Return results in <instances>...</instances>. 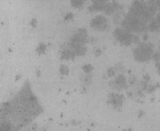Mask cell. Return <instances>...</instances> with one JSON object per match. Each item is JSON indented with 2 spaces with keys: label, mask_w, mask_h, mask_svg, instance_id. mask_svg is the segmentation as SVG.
Wrapping results in <instances>:
<instances>
[{
  "label": "cell",
  "mask_w": 160,
  "mask_h": 131,
  "mask_svg": "<svg viewBox=\"0 0 160 131\" xmlns=\"http://www.w3.org/2000/svg\"><path fill=\"white\" fill-rule=\"evenodd\" d=\"M3 122L12 119L11 130L30 123L41 111L38 100L28 85L23 87L11 102L3 106Z\"/></svg>",
  "instance_id": "cell-1"
},
{
  "label": "cell",
  "mask_w": 160,
  "mask_h": 131,
  "mask_svg": "<svg viewBox=\"0 0 160 131\" xmlns=\"http://www.w3.org/2000/svg\"><path fill=\"white\" fill-rule=\"evenodd\" d=\"M121 27L135 34H141L148 32V22L128 13L123 17Z\"/></svg>",
  "instance_id": "cell-2"
},
{
  "label": "cell",
  "mask_w": 160,
  "mask_h": 131,
  "mask_svg": "<svg viewBox=\"0 0 160 131\" xmlns=\"http://www.w3.org/2000/svg\"><path fill=\"white\" fill-rule=\"evenodd\" d=\"M154 52V47L152 43L147 41L140 42L133 50V56L137 62L145 63L152 59Z\"/></svg>",
  "instance_id": "cell-3"
},
{
  "label": "cell",
  "mask_w": 160,
  "mask_h": 131,
  "mask_svg": "<svg viewBox=\"0 0 160 131\" xmlns=\"http://www.w3.org/2000/svg\"><path fill=\"white\" fill-rule=\"evenodd\" d=\"M112 35L116 42L122 46L128 47L140 43V38L137 34L131 32L122 27L116 28Z\"/></svg>",
  "instance_id": "cell-4"
},
{
  "label": "cell",
  "mask_w": 160,
  "mask_h": 131,
  "mask_svg": "<svg viewBox=\"0 0 160 131\" xmlns=\"http://www.w3.org/2000/svg\"><path fill=\"white\" fill-rule=\"evenodd\" d=\"M128 13L148 23L154 17L150 14L147 2L144 0H133L129 7Z\"/></svg>",
  "instance_id": "cell-5"
},
{
  "label": "cell",
  "mask_w": 160,
  "mask_h": 131,
  "mask_svg": "<svg viewBox=\"0 0 160 131\" xmlns=\"http://www.w3.org/2000/svg\"><path fill=\"white\" fill-rule=\"evenodd\" d=\"M88 41V36L87 31L84 28H80L71 38L69 41V47L72 49L78 46L86 45Z\"/></svg>",
  "instance_id": "cell-6"
},
{
  "label": "cell",
  "mask_w": 160,
  "mask_h": 131,
  "mask_svg": "<svg viewBox=\"0 0 160 131\" xmlns=\"http://www.w3.org/2000/svg\"><path fill=\"white\" fill-rule=\"evenodd\" d=\"M90 25L93 30L99 32H103L108 28V21L103 14H98L90 20Z\"/></svg>",
  "instance_id": "cell-7"
},
{
  "label": "cell",
  "mask_w": 160,
  "mask_h": 131,
  "mask_svg": "<svg viewBox=\"0 0 160 131\" xmlns=\"http://www.w3.org/2000/svg\"><path fill=\"white\" fill-rule=\"evenodd\" d=\"M123 7L116 0L109 1L105 6L103 13L107 16H113L116 13L123 11Z\"/></svg>",
  "instance_id": "cell-8"
},
{
  "label": "cell",
  "mask_w": 160,
  "mask_h": 131,
  "mask_svg": "<svg viewBox=\"0 0 160 131\" xmlns=\"http://www.w3.org/2000/svg\"><path fill=\"white\" fill-rule=\"evenodd\" d=\"M124 102V97L122 94L111 93L108 97V103L114 109H120Z\"/></svg>",
  "instance_id": "cell-9"
},
{
  "label": "cell",
  "mask_w": 160,
  "mask_h": 131,
  "mask_svg": "<svg viewBox=\"0 0 160 131\" xmlns=\"http://www.w3.org/2000/svg\"><path fill=\"white\" fill-rule=\"evenodd\" d=\"M109 85L115 90H123L127 88V79L123 74H119L114 79L109 83Z\"/></svg>",
  "instance_id": "cell-10"
},
{
  "label": "cell",
  "mask_w": 160,
  "mask_h": 131,
  "mask_svg": "<svg viewBox=\"0 0 160 131\" xmlns=\"http://www.w3.org/2000/svg\"><path fill=\"white\" fill-rule=\"evenodd\" d=\"M108 2L109 0H92L91 4L88 8V11L91 13L103 11Z\"/></svg>",
  "instance_id": "cell-11"
},
{
  "label": "cell",
  "mask_w": 160,
  "mask_h": 131,
  "mask_svg": "<svg viewBox=\"0 0 160 131\" xmlns=\"http://www.w3.org/2000/svg\"><path fill=\"white\" fill-rule=\"evenodd\" d=\"M76 56L75 53L73 50H72V49L70 47L68 49H65L63 50L61 53V59L63 60H72L75 59V57Z\"/></svg>",
  "instance_id": "cell-12"
},
{
  "label": "cell",
  "mask_w": 160,
  "mask_h": 131,
  "mask_svg": "<svg viewBox=\"0 0 160 131\" xmlns=\"http://www.w3.org/2000/svg\"><path fill=\"white\" fill-rule=\"evenodd\" d=\"M146 2L150 14L153 17H155L156 13L159 11L156 0H147Z\"/></svg>",
  "instance_id": "cell-13"
},
{
  "label": "cell",
  "mask_w": 160,
  "mask_h": 131,
  "mask_svg": "<svg viewBox=\"0 0 160 131\" xmlns=\"http://www.w3.org/2000/svg\"><path fill=\"white\" fill-rule=\"evenodd\" d=\"M148 31L150 32H160V26L155 17L152 18L148 23Z\"/></svg>",
  "instance_id": "cell-14"
},
{
  "label": "cell",
  "mask_w": 160,
  "mask_h": 131,
  "mask_svg": "<svg viewBox=\"0 0 160 131\" xmlns=\"http://www.w3.org/2000/svg\"><path fill=\"white\" fill-rule=\"evenodd\" d=\"M72 49L74 51L76 56H83L86 55L87 52V48L86 45L78 46L75 48H72Z\"/></svg>",
  "instance_id": "cell-15"
},
{
  "label": "cell",
  "mask_w": 160,
  "mask_h": 131,
  "mask_svg": "<svg viewBox=\"0 0 160 131\" xmlns=\"http://www.w3.org/2000/svg\"><path fill=\"white\" fill-rule=\"evenodd\" d=\"M87 0H71V5L75 9H81L85 5Z\"/></svg>",
  "instance_id": "cell-16"
},
{
  "label": "cell",
  "mask_w": 160,
  "mask_h": 131,
  "mask_svg": "<svg viewBox=\"0 0 160 131\" xmlns=\"http://www.w3.org/2000/svg\"><path fill=\"white\" fill-rule=\"evenodd\" d=\"M82 70L85 74H90V73H92V71L93 70V67L92 65H91L90 64H85L82 67Z\"/></svg>",
  "instance_id": "cell-17"
},
{
  "label": "cell",
  "mask_w": 160,
  "mask_h": 131,
  "mask_svg": "<svg viewBox=\"0 0 160 131\" xmlns=\"http://www.w3.org/2000/svg\"><path fill=\"white\" fill-rule=\"evenodd\" d=\"M60 71L61 74L64 75V76H66V75H68L69 74V68H68V67L67 66L62 65V66L60 67Z\"/></svg>",
  "instance_id": "cell-18"
},
{
  "label": "cell",
  "mask_w": 160,
  "mask_h": 131,
  "mask_svg": "<svg viewBox=\"0 0 160 131\" xmlns=\"http://www.w3.org/2000/svg\"><path fill=\"white\" fill-rule=\"evenodd\" d=\"M152 60L155 62H157L160 60V51L158 50V51H155L153 56H152Z\"/></svg>",
  "instance_id": "cell-19"
},
{
  "label": "cell",
  "mask_w": 160,
  "mask_h": 131,
  "mask_svg": "<svg viewBox=\"0 0 160 131\" xmlns=\"http://www.w3.org/2000/svg\"><path fill=\"white\" fill-rule=\"evenodd\" d=\"M116 71V69L115 68H110L107 70V76L108 77H112L114 76Z\"/></svg>",
  "instance_id": "cell-20"
},
{
  "label": "cell",
  "mask_w": 160,
  "mask_h": 131,
  "mask_svg": "<svg viewBox=\"0 0 160 131\" xmlns=\"http://www.w3.org/2000/svg\"><path fill=\"white\" fill-rule=\"evenodd\" d=\"M94 55H96V56L98 57L100 56L101 55H102V51L100 49H96L95 50H94Z\"/></svg>",
  "instance_id": "cell-21"
},
{
  "label": "cell",
  "mask_w": 160,
  "mask_h": 131,
  "mask_svg": "<svg viewBox=\"0 0 160 131\" xmlns=\"http://www.w3.org/2000/svg\"><path fill=\"white\" fill-rule=\"evenodd\" d=\"M156 17H155V18L156 19V20L158 21V24H159V26H160V11H158L157 13H156V14L155 15Z\"/></svg>",
  "instance_id": "cell-22"
},
{
  "label": "cell",
  "mask_w": 160,
  "mask_h": 131,
  "mask_svg": "<svg viewBox=\"0 0 160 131\" xmlns=\"http://www.w3.org/2000/svg\"><path fill=\"white\" fill-rule=\"evenodd\" d=\"M156 63V68L157 69V71L158 74L160 75V60L157 62H155Z\"/></svg>",
  "instance_id": "cell-23"
},
{
  "label": "cell",
  "mask_w": 160,
  "mask_h": 131,
  "mask_svg": "<svg viewBox=\"0 0 160 131\" xmlns=\"http://www.w3.org/2000/svg\"><path fill=\"white\" fill-rule=\"evenodd\" d=\"M156 2H157L158 7V10L159 11H160V0H156Z\"/></svg>",
  "instance_id": "cell-24"
},
{
  "label": "cell",
  "mask_w": 160,
  "mask_h": 131,
  "mask_svg": "<svg viewBox=\"0 0 160 131\" xmlns=\"http://www.w3.org/2000/svg\"><path fill=\"white\" fill-rule=\"evenodd\" d=\"M159 50L160 51V41H159Z\"/></svg>",
  "instance_id": "cell-25"
}]
</instances>
